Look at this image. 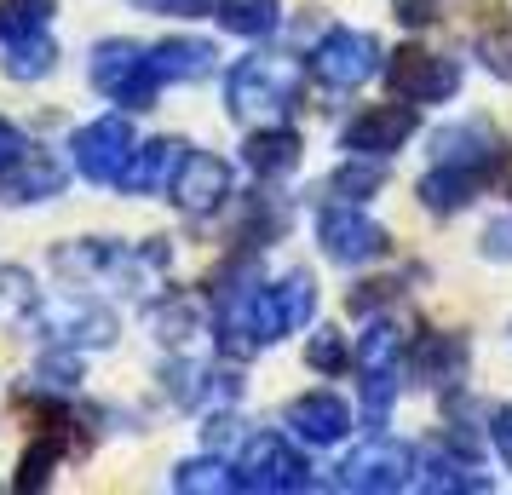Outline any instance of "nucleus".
Masks as SVG:
<instances>
[{
  "label": "nucleus",
  "instance_id": "nucleus-1",
  "mask_svg": "<svg viewBox=\"0 0 512 495\" xmlns=\"http://www.w3.org/2000/svg\"><path fill=\"white\" fill-rule=\"evenodd\" d=\"M317 311V288L305 271H288L282 283L236 288L219 317V352L225 357H254L259 346H277L282 334H294L311 323Z\"/></svg>",
  "mask_w": 512,
  "mask_h": 495
},
{
  "label": "nucleus",
  "instance_id": "nucleus-2",
  "mask_svg": "<svg viewBox=\"0 0 512 495\" xmlns=\"http://www.w3.org/2000/svg\"><path fill=\"white\" fill-rule=\"evenodd\" d=\"M225 98H231V116L248 121V127H271L294 110L300 98V64L294 58H242L225 81Z\"/></svg>",
  "mask_w": 512,
  "mask_h": 495
},
{
  "label": "nucleus",
  "instance_id": "nucleus-3",
  "mask_svg": "<svg viewBox=\"0 0 512 495\" xmlns=\"http://www.w3.org/2000/svg\"><path fill=\"white\" fill-rule=\"evenodd\" d=\"M93 87L110 93V98H121V104H133V110H150L156 93H162V81H156V70H150V47H139V41H98Z\"/></svg>",
  "mask_w": 512,
  "mask_h": 495
},
{
  "label": "nucleus",
  "instance_id": "nucleus-4",
  "mask_svg": "<svg viewBox=\"0 0 512 495\" xmlns=\"http://www.w3.org/2000/svg\"><path fill=\"white\" fill-rule=\"evenodd\" d=\"M236 478H242V490H259V495L311 490V467H305V455L288 444V438H277V432L248 438L242 461H236Z\"/></svg>",
  "mask_w": 512,
  "mask_h": 495
},
{
  "label": "nucleus",
  "instance_id": "nucleus-5",
  "mask_svg": "<svg viewBox=\"0 0 512 495\" xmlns=\"http://www.w3.org/2000/svg\"><path fill=\"white\" fill-rule=\"evenodd\" d=\"M357 369H363V421L380 426L386 409L397 403V380H403V334H397L392 323H374V329L363 334Z\"/></svg>",
  "mask_w": 512,
  "mask_h": 495
},
{
  "label": "nucleus",
  "instance_id": "nucleus-6",
  "mask_svg": "<svg viewBox=\"0 0 512 495\" xmlns=\"http://www.w3.org/2000/svg\"><path fill=\"white\" fill-rule=\"evenodd\" d=\"M415 478V449L409 444H392V438H374L363 444L357 455L340 461V490H363V495H386V490H409Z\"/></svg>",
  "mask_w": 512,
  "mask_h": 495
},
{
  "label": "nucleus",
  "instance_id": "nucleus-7",
  "mask_svg": "<svg viewBox=\"0 0 512 495\" xmlns=\"http://www.w3.org/2000/svg\"><path fill=\"white\" fill-rule=\"evenodd\" d=\"M386 81L409 104H443V98H455V87H461V64L455 58H438V52H426V47H403L386 64Z\"/></svg>",
  "mask_w": 512,
  "mask_h": 495
},
{
  "label": "nucleus",
  "instance_id": "nucleus-8",
  "mask_svg": "<svg viewBox=\"0 0 512 495\" xmlns=\"http://www.w3.org/2000/svg\"><path fill=\"white\" fill-rule=\"evenodd\" d=\"M75 167L93 179V185H121V173H127V162H133V127H127V116H104V121H87L81 133H75Z\"/></svg>",
  "mask_w": 512,
  "mask_h": 495
},
{
  "label": "nucleus",
  "instance_id": "nucleus-9",
  "mask_svg": "<svg viewBox=\"0 0 512 495\" xmlns=\"http://www.w3.org/2000/svg\"><path fill=\"white\" fill-rule=\"evenodd\" d=\"M167 196L185 213L208 219V213H219L231 202V167L219 162V156H208V150H185L179 167H173V179H167Z\"/></svg>",
  "mask_w": 512,
  "mask_h": 495
},
{
  "label": "nucleus",
  "instance_id": "nucleus-10",
  "mask_svg": "<svg viewBox=\"0 0 512 495\" xmlns=\"http://www.w3.org/2000/svg\"><path fill=\"white\" fill-rule=\"evenodd\" d=\"M317 242L328 260L340 265H369L392 248V236L380 231L374 219H363V208H323L317 213Z\"/></svg>",
  "mask_w": 512,
  "mask_h": 495
},
{
  "label": "nucleus",
  "instance_id": "nucleus-11",
  "mask_svg": "<svg viewBox=\"0 0 512 495\" xmlns=\"http://www.w3.org/2000/svg\"><path fill=\"white\" fill-rule=\"evenodd\" d=\"M380 70V47H374L369 29H328L323 47H317V75L328 87H363Z\"/></svg>",
  "mask_w": 512,
  "mask_h": 495
},
{
  "label": "nucleus",
  "instance_id": "nucleus-12",
  "mask_svg": "<svg viewBox=\"0 0 512 495\" xmlns=\"http://www.w3.org/2000/svg\"><path fill=\"white\" fill-rule=\"evenodd\" d=\"M415 127H420L415 104H374V110H363V116L346 121L340 144H346L351 156H392Z\"/></svg>",
  "mask_w": 512,
  "mask_h": 495
},
{
  "label": "nucleus",
  "instance_id": "nucleus-13",
  "mask_svg": "<svg viewBox=\"0 0 512 495\" xmlns=\"http://www.w3.org/2000/svg\"><path fill=\"white\" fill-rule=\"evenodd\" d=\"M282 426L300 438V444H340L351 432V409L334 392H305V398H294L288 409H282Z\"/></svg>",
  "mask_w": 512,
  "mask_h": 495
},
{
  "label": "nucleus",
  "instance_id": "nucleus-14",
  "mask_svg": "<svg viewBox=\"0 0 512 495\" xmlns=\"http://www.w3.org/2000/svg\"><path fill=\"white\" fill-rule=\"evenodd\" d=\"M213 64H219V52H213V41H196V35H179V41H156L150 47V70H156V81H202V75H213Z\"/></svg>",
  "mask_w": 512,
  "mask_h": 495
},
{
  "label": "nucleus",
  "instance_id": "nucleus-15",
  "mask_svg": "<svg viewBox=\"0 0 512 495\" xmlns=\"http://www.w3.org/2000/svg\"><path fill=\"white\" fill-rule=\"evenodd\" d=\"M489 185V173L484 167H461V162H438L426 179H420V202L432 213H455V208H466L478 190Z\"/></svg>",
  "mask_w": 512,
  "mask_h": 495
},
{
  "label": "nucleus",
  "instance_id": "nucleus-16",
  "mask_svg": "<svg viewBox=\"0 0 512 495\" xmlns=\"http://www.w3.org/2000/svg\"><path fill=\"white\" fill-rule=\"evenodd\" d=\"M58 190H64V167L52 162V156H35V150H24L18 162L0 173V196L6 202H47Z\"/></svg>",
  "mask_w": 512,
  "mask_h": 495
},
{
  "label": "nucleus",
  "instance_id": "nucleus-17",
  "mask_svg": "<svg viewBox=\"0 0 512 495\" xmlns=\"http://www.w3.org/2000/svg\"><path fill=\"white\" fill-rule=\"evenodd\" d=\"M466 363V340L461 334H420L415 346H403V369H415L426 386H443L455 380Z\"/></svg>",
  "mask_w": 512,
  "mask_h": 495
},
{
  "label": "nucleus",
  "instance_id": "nucleus-18",
  "mask_svg": "<svg viewBox=\"0 0 512 495\" xmlns=\"http://www.w3.org/2000/svg\"><path fill=\"white\" fill-rule=\"evenodd\" d=\"M190 144L179 139H150L133 150V162H127V173H121V185H127V196H150V190H162L167 179H173V167H179V156H185Z\"/></svg>",
  "mask_w": 512,
  "mask_h": 495
},
{
  "label": "nucleus",
  "instance_id": "nucleus-19",
  "mask_svg": "<svg viewBox=\"0 0 512 495\" xmlns=\"http://www.w3.org/2000/svg\"><path fill=\"white\" fill-rule=\"evenodd\" d=\"M41 323H47L52 334L87 340V346H110V340H116V317L104 306H87V300H64V306L41 311Z\"/></svg>",
  "mask_w": 512,
  "mask_h": 495
},
{
  "label": "nucleus",
  "instance_id": "nucleus-20",
  "mask_svg": "<svg viewBox=\"0 0 512 495\" xmlns=\"http://www.w3.org/2000/svg\"><path fill=\"white\" fill-rule=\"evenodd\" d=\"M242 156L254 167L259 179H282L288 167L300 162V133H288V127H254L248 144H242Z\"/></svg>",
  "mask_w": 512,
  "mask_h": 495
},
{
  "label": "nucleus",
  "instance_id": "nucleus-21",
  "mask_svg": "<svg viewBox=\"0 0 512 495\" xmlns=\"http://www.w3.org/2000/svg\"><path fill=\"white\" fill-rule=\"evenodd\" d=\"M208 12L231 29V35H242V41H265L282 18L277 0H208Z\"/></svg>",
  "mask_w": 512,
  "mask_h": 495
},
{
  "label": "nucleus",
  "instance_id": "nucleus-22",
  "mask_svg": "<svg viewBox=\"0 0 512 495\" xmlns=\"http://www.w3.org/2000/svg\"><path fill=\"white\" fill-rule=\"evenodd\" d=\"M64 449H70V421H52L47 438H41V444H29V455H24V467H18V484H12V490L35 495L52 478V467H58V455H64Z\"/></svg>",
  "mask_w": 512,
  "mask_h": 495
},
{
  "label": "nucleus",
  "instance_id": "nucleus-23",
  "mask_svg": "<svg viewBox=\"0 0 512 495\" xmlns=\"http://www.w3.org/2000/svg\"><path fill=\"white\" fill-rule=\"evenodd\" d=\"M173 490L231 495V490H242V478H236V467H225V461H185V467H173Z\"/></svg>",
  "mask_w": 512,
  "mask_h": 495
},
{
  "label": "nucleus",
  "instance_id": "nucleus-24",
  "mask_svg": "<svg viewBox=\"0 0 512 495\" xmlns=\"http://www.w3.org/2000/svg\"><path fill=\"white\" fill-rule=\"evenodd\" d=\"M52 12H58V0H0V41H29V35H41Z\"/></svg>",
  "mask_w": 512,
  "mask_h": 495
},
{
  "label": "nucleus",
  "instance_id": "nucleus-25",
  "mask_svg": "<svg viewBox=\"0 0 512 495\" xmlns=\"http://www.w3.org/2000/svg\"><path fill=\"white\" fill-rule=\"evenodd\" d=\"M52 58H58V47H52L47 35L6 41V75H12V81H35V75H47V70H52Z\"/></svg>",
  "mask_w": 512,
  "mask_h": 495
},
{
  "label": "nucleus",
  "instance_id": "nucleus-26",
  "mask_svg": "<svg viewBox=\"0 0 512 495\" xmlns=\"http://www.w3.org/2000/svg\"><path fill=\"white\" fill-rule=\"evenodd\" d=\"M420 490H432V495H449V490H466V495H478V490H489L484 478L472 467H449V461H432L426 467V478H420Z\"/></svg>",
  "mask_w": 512,
  "mask_h": 495
},
{
  "label": "nucleus",
  "instance_id": "nucleus-27",
  "mask_svg": "<svg viewBox=\"0 0 512 495\" xmlns=\"http://www.w3.org/2000/svg\"><path fill=\"white\" fill-rule=\"evenodd\" d=\"M190 329H196V306H190V300L156 306V334H162V340H190Z\"/></svg>",
  "mask_w": 512,
  "mask_h": 495
},
{
  "label": "nucleus",
  "instance_id": "nucleus-28",
  "mask_svg": "<svg viewBox=\"0 0 512 495\" xmlns=\"http://www.w3.org/2000/svg\"><path fill=\"white\" fill-rule=\"evenodd\" d=\"M380 179H386V167L380 162H351V167H340V173H334V190H340V196H369V190H380Z\"/></svg>",
  "mask_w": 512,
  "mask_h": 495
},
{
  "label": "nucleus",
  "instance_id": "nucleus-29",
  "mask_svg": "<svg viewBox=\"0 0 512 495\" xmlns=\"http://www.w3.org/2000/svg\"><path fill=\"white\" fill-rule=\"evenodd\" d=\"M311 369H323V375H340L346 369V346H340V334L334 329H317V340H311Z\"/></svg>",
  "mask_w": 512,
  "mask_h": 495
},
{
  "label": "nucleus",
  "instance_id": "nucleus-30",
  "mask_svg": "<svg viewBox=\"0 0 512 495\" xmlns=\"http://www.w3.org/2000/svg\"><path fill=\"white\" fill-rule=\"evenodd\" d=\"M75 375H81V363H75V357H52V363H41V369H35V380H41L47 392H70Z\"/></svg>",
  "mask_w": 512,
  "mask_h": 495
},
{
  "label": "nucleus",
  "instance_id": "nucleus-31",
  "mask_svg": "<svg viewBox=\"0 0 512 495\" xmlns=\"http://www.w3.org/2000/svg\"><path fill=\"white\" fill-rule=\"evenodd\" d=\"M484 64L501 75V81H512V35L507 29H501V35H484Z\"/></svg>",
  "mask_w": 512,
  "mask_h": 495
},
{
  "label": "nucleus",
  "instance_id": "nucleus-32",
  "mask_svg": "<svg viewBox=\"0 0 512 495\" xmlns=\"http://www.w3.org/2000/svg\"><path fill=\"white\" fill-rule=\"evenodd\" d=\"M392 6H397V24L403 29H426L438 18V0H392Z\"/></svg>",
  "mask_w": 512,
  "mask_h": 495
},
{
  "label": "nucleus",
  "instance_id": "nucleus-33",
  "mask_svg": "<svg viewBox=\"0 0 512 495\" xmlns=\"http://www.w3.org/2000/svg\"><path fill=\"white\" fill-rule=\"evenodd\" d=\"M484 254L489 260H512V219H495L484 231Z\"/></svg>",
  "mask_w": 512,
  "mask_h": 495
},
{
  "label": "nucleus",
  "instance_id": "nucleus-34",
  "mask_svg": "<svg viewBox=\"0 0 512 495\" xmlns=\"http://www.w3.org/2000/svg\"><path fill=\"white\" fill-rule=\"evenodd\" d=\"M397 288H403V283H369V288H357V294H351V311H357V317H363V311L386 306V300H392Z\"/></svg>",
  "mask_w": 512,
  "mask_h": 495
},
{
  "label": "nucleus",
  "instance_id": "nucleus-35",
  "mask_svg": "<svg viewBox=\"0 0 512 495\" xmlns=\"http://www.w3.org/2000/svg\"><path fill=\"white\" fill-rule=\"evenodd\" d=\"M29 144H24V133H18V127H12V121H0V173H6V167L18 162V156H24Z\"/></svg>",
  "mask_w": 512,
  "mask_h": 495
},
{
  "label": "nucleus",
  "instance_id": "nucleus-36",
  "mask_svg": "<svg viewBox=\"0 0 512 495\" xmlns=\"http://www.w3.org/2000/svg\"><path fill=\"white\" fill-rule=\"evenodd\" d=\"M489 438L501 449V461L512 467V409H495V421H489Z\"/></svg>",
  "mask_w": 512,
  "mask_h": 495
}]
</instances>
